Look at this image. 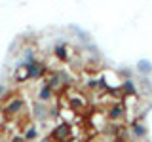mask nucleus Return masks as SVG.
Segmentation results:
<instances>
[{
  "mask_svg": "<svg viewBox=\"0 0 152 142\" xmlns=\"http://www.w3.org/2000/svg\"><path fill=\"white\" fill-rule=\"evenodd\" d=\"M122 116V108L120 106H114L112 112H110V117H120Z\"/></svg>",
  "mask_w": 152,
  "mask_h": 142,
  "instance_id": "2",
  "label": "nucleus"
},
{
  "mask_svg": "<svg viewBox=\"0 0 152 142\" xmlns=\"http://www.w3.org/2000/svg\"><path fill=\"white\" fill-rule=\"evenodd\" d=\"M13 142H23V138H15V140H13Z\"/></svg>",
  "mask_w": 152,
  "mask_h": 142,
  "instance_id": "5",
  "label": "nucleus"
},
{
  "mask_svg": "<svg viewBox=\"0 0 152 142\" xmlns=\"http://www.w3.org/2000/svg\"><path fill=\"white\" fill-rule=\"evenodd\" d=\"M50 89H44V91H42V99H48V97H50Z\"/></svg>",
  "mask_w": 152,
  "mask_h": 142,
  "instance_id": "4",
  "label": "nucleus"
},
{
  "mask_svg": "<svg viewBox=\"0 0 152 142\" xmlns=\"http://www.w3.org/2000/svg\"><path fill=\"white\" fill-rule=\"evenodd\" d=\"M135 135H145V129L142 127H135Z\"/></svg>",
  "mask_w": 152,
  "mask_h": 142,
  "instance_id": "3",
  "label": "nucleus"
},
{
  "mask_svg": "<svg viewBox=\"0 0 152 142\" xmlns=\"http://www.w3.org/2000/svg\"><path fill=\"white\" fill-rule=\"evenodd\" d=\"M55 55L59 57V59H65V57H66V49H65L63 46H59V47L55 49Z\"/></svg>",
  "mask_w": 152,
  "mask_h": 142,
  "instance_id": "1",
  "label": "nucleus"
}]
</instances>
